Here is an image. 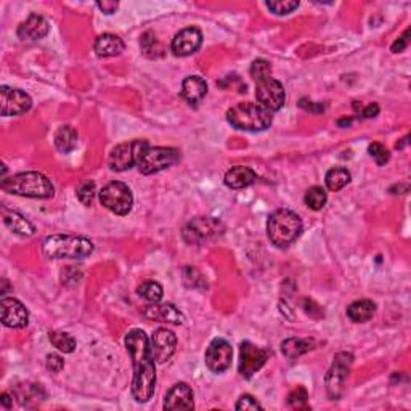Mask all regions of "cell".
<instances>
[{
	"label": "cell",
	"instance_id": "obj_1",
	"mask_svg": "<svg viewBox=\"0 0 411 411\" xmlns=\"http://www.w3.org/2000/svg\"><path fill=\"white\" fill-rule=\"evenodd\" d=\"M126 347L133 365L132 395L138 403H146L156 387V362L151 357L150 337L143 329H132L126 336Z\"/></svg>",
	"mask_w": 411,
	"mask_h": 411
},
{
	"label": "cell",
	"instance_id": "obj_2",
	"mask_svg": "<svg viewBox=\"0 0 411 411\" xmlns=\"http://www.w3.org/2000/svg\"><path fill=\"white\" fill-rule=\"evenodd\" d=\"M0 186L5 193L26 196V198L49 199L55 195V186L49 177L34 170L21 172V174L12 175L10 179H3Z\"/></svg>",
	"mask_w": 411,
	"mask_h": 411
},
{
	"label": "cell",
	"instance_id": "obj_3",
	"mask_svg": "<svg viewBox=\"0 0 411 411\" xmlns=\"http://www.w3.org/2000/svg\"><path fill=\"white\" fill-rule=\"evenodd\" d=\"M300 233H302V221L296 212L289 209H278L270 214L267 222V235L276 247L286 249L298 240Z\"/></svg>",
	"mask_w": 411,
	"mask_h": 411
},
{
	"label": "cell",
	"instance_id": "obj_4",
	"mask_svg": "<svg viewBox=\"0 0 411 411\" xmlns=\"http://www.w3.org/2000/svg\"><path fill=\"white\" fill-rule=\"evenodd\" d=\"M227 121L238 131L262 132L271 126L274 114L259 103H238L227 111Z\"/></svg>",
	"mask_w": 411,
	"mask_h": 411
},
{
	"label": "cell",
	"instance_id": "obj_5",
	"mask_svg": "<svg viewBox=\"0 0 411 411\" xmlns=\"http://www.w3.org/2000/svg\"><path fill=\"white\" fill-rule=\"evenodd\" d=\"M49 259H85L93 252V243L84 236L52 235L42 246Z\"/></svg>",
	"mask_w": 411,
	"mask_h": 411
},
{
	"label": "cell",
	"instance_id": "obj_6",
	"mask_svg": "<svg viewBox=\"0 0 411 411\" xmlns=\"http://www.w3.org/2000/svg\"><path fill=\"white\" fill-rule=\"evenodd\" d=\"M225 227L219 219L214 217H196L188 222L181 232L185 243L191 246H203L206 243L217 240L222 235Z\"/></svg>",
	"mask_w": 411,
	"mask_h": 411
},
{
	"label": "cell",
	"instance_id": "obj_7",
	"mask_svg": "<svg viewBox=\"0 0 411 411\" xmlns=\"http://www.w3.org/2000/svg\"><path fill=\"white\" fill-rule=\"evenodd\" d=\"M180 159V153L175 148L166 146H148L142 153L140 159L137 162L138 170L143 175H151L156 172L166 170L175 164Z\"/></svg>",
	"mask_w": 411,
	"mask_h": 411
},
{
	"label": "cell",
	"instance_id": "obj_8",
	"mask_svg": "<svg viewBox=\"0 0 411 411\" xmlns=\"http://www.w3.org/2000/svg\"><path fill=\"white\" fill-rule=\"evenodd\" d=\"M100 203H102L108 211H111L116 216H127L132 211L133 196L131 188L122 181H111L104 185L100 191Z\"/></svg>",
	"mask_w": 411,
	"mask_h": 411
},
{
	"label": "cell",
	"instance_id": "obj_9",
	"mask_svg": "<svg viewBox=\"0 0 411 411\" xmlns=\"http://www.w3.org/2000/svg\"><path fill=\"white\" fill-rule=\"evenodd\" d=\"M352 363L353 355L348 352H341L334 357L333 365L328 370L326 376H324V386H326L329 399H341V395L344 394V384H346Z\"/></svg>",
	"mask_w": 411,
	"mask_h": 411
},
{
	"label": "cell",
	"instance_id": "obj_10",
	"mask_svg": "<svg viewBox=\"0 0 411 411\" xmlns=\"http://www.w3.org/2000/svg\"><path fill=\"white\" fill-rule=\"evenodd\" d=\"M148 148V142L145 140H133L126 142L121 145L114 146L111 153H109L108 164L111 167V170L124 172L131 167L137 166L138 159H140L142 153Z\"/></svg>",
	"mask_w": 411,
	"mask_h": 411
},
{
	"label": "cell",
	"instance_id": "obj_11",
	"mask_svg": "<svg viewBox=\"0 0 411 411\" xmlns=\"http://www.w3.org/2000/svg\"><path fill=\"white\" fill-rule=\"evenodd\" d=\"M256 98L259 104L275 113L285 107L286 92L283 84L274 78L260 80L256 85Z\"/></svg>",
	"mask_w": 411,
	"mask_h": 411
},
{
	"label": "cell",
	"instance_id": "obj_12",
	"mask_svg": "<svg viewBox=\"0 0 411 411\" xmlns=\"http://www.w3.org/2000/svg\"><path fill=\"white\" fill-rule=\"evenodd\" d=\"M32 100L26 92L20 89H12L7 85L0 87V113L2 116H20L30 111Z\"/></svg>",
	"mask_w": 411,
	"mask_h": 411
},
{
	"label": "cell",
	"instance_id": "obj_13",
	"mask_svg": "<svg viewBox=\"0 0 411 411\" xmlns=\"http://www.w3.org/2000/svg\"><path fill=\"white\" fill-rule=\"evenodd\" d=\"M232 358H233V348L230 344L222 337L214 339V341L209 344L208 351H206V355H204L206 366H208L212 373H217V375L219 373L227 371L228 368L232 366Z\"/></svg>",
	"mask_w": 411,
	"mask_h": 411
},
{
	"label": "cell",
	"instance_id": "obj_14",
	"mask_svg": "<svg viewBox=\"0 0 411 411\" xmlns=\"http://www.w3.org/2000/svg\"><path fill=\"white\" fill-rule=\"evenodd\" d=\"M269 353L264 348L254 346L249 341L241 342L240 346V373L243 377L249 379L265 365Z\"/></svg>",
	"mask_w": 411,
	"mask_h": 411
},
{
	"label": "cell",
	"instance_id": "obj_15",
	"mask_svg": "<svg viewBox=\"0 0 411 411\" xmlns=\"http://www.w3.org/2000/svg\"><path fill=\"white\" fill-rule=\"evenodd\" d=\"M177 347V337L175 334L169 331L167 328H157L151 334L150 339V351L151 357L156 363H166L169 362L172 355L175 353Z\"/></svg>",
	"mask_w": 411,
	"mask_h": 411
},
{
	"label": "cell",
	"instance_id": "obj_16",
	"mask_svg": "<svg viewBox=\"0 0 411 411\" xmlns=\"http://www.w3.org/2000/svg\"><path fill=\"white\" fill-rule=\"evenodd\" d=\"M203 45V32L198 27L190 26L177 32L172 39L170 50L175 56H190L196 54Z\"/></svg>",
	"mask_w": 411,
	"mask_h": 411
},
{
	"label": "cell",
	"instance_id": "obj_17",
	"mask_svg": "<svg viewBox=\"0 0 411 411\" xmlns=\"http://www.w3.org/2000/svg\"><path fill=\"white\" fill-rule=\"evenodd\" d=\"M2 323L7 328H25L30 323V312L20 300L15 298H2L0 300Z\"/></svg>",
	"mask_w": 411,
	"mask_h": 411
},
{
	"label": "cell",
	"instance_id": "obj_18",
	"mask_svg": "<svg viewBox=\"0 0 411 411\" xmlns=\"http://www.w3.org/2000/svg\"><path fill=\"white\" fill-rule=\"evenodd\" d=\"M195 397L193 390L185 382H179L167 392L164 397V410L179 411V410H193Z\"/></svg>",
	"mask_w": 411,
	"mask_h": 411
},
{
	"label": "cell",
	"instance_id": "obj_19",
	"mask_svg": "<svg viewBox=\"0 0 411 411\" xmlns=\"http://www.w3.org/2000/svg\"><path fill=\"white\" fill-rule=\"evenodd\" d=\"M143 315H145L148 320H153V322L172 324H181L185 322L184 313L172 304H150L143 309Z\"/></svg>",
	"mask_w": 411,
	"mask_h": 411
},
{
	"label": "cell",
	"instance_id": "obj_20",
	"mask_svg": "<svg viewBox=\"0 0 411 411\" xmlns=\"http://www.w3.org/2000/svg\"><path fill=\"white\" fill-rule=\"evenodd\" d=\"M49 21H47L44 16L32 13V15L27 16V20L21 23L20 27H18V37L23 41H41L49 34Z\"/></svg>",
	"mask_w": 411,
	"mask_h": 411
},
{
	"label": "cell",
	"instance_id": "obj_21",
	"mask_svg": "<svg viewBox=\"0 0 411 411\" xmlns=\"http://www.w3.org/2000/svg\"><path fill=\"white\" fill-rule=\"evenodd\" d=\"M208 93V84L201 76H188L181 82V97L186 103L198 104Z\"/></svg>",
	"mask_w": 411,
	"mask_h": 411
},
{
	"label": "cell",
	"instance_id": "obj_22",
	"mask_svg": "<svg viewBox=\"0 0 411 411\" xmlns=\"http://www.w3.org/2000/svg\"><path fill=\"white\" fill-rule=\"evenodd\" d=\"M124 49H126V44L121 37L116 34H102L95 39L93 50L100 58H109V56H118L121 55Z\"/></svg>",
	"mask_w": 411,
	"mask_h": 411
},
{
	"label": "cell",
	"instance_id": "obj_23",
	"mask_svg": "<svg viewBox=\"0 0 411 411\" xmlns=\"http://www.w3.org/2000/svg\"><path fill=\"white\" fill-rule=\"evenodd\" d=\"M2 217H3V223H5V227L8 228V230L16 233V235L30 238L36 233L34 225H32V223L27 221L25 216H21L20 212L2 209Z\"/></svg>",
	"mask_w": 411,
	"mask_h": 411
},
{
	"label": "cell",
	"instance_id": "obj_24",
	"mask_svg": "<svg viewBox=\"0 0 411 411\" xmlns=\"http://www.w3.org/2000/svg\"><path fill=\"white\" fill-rule=\"evenodd\" d=\"M257 180V174L251 167H245V166H236L232 167L230 170L225 174V185L228 188L233 190H241L246 188L254 184Z\"/></svg>",
	"mask_w": 411,
	"mask_h": 411
},
{
	"label": "cell",
	"instance_id": "obj_25",
	"mask_svg": "<svg viewBox=\"0 0 411 411\" xmlns=\"http://www.w3.org/2000/svg\"><path fill=\"white\" fill-rule=\"evenodd\" d=\"M315 348L313 339H296L289 337L281 342V352L288 360H298L300 355L307 353L309 351Z\"/></svg>",
	"mask_w": 411,
	"mask_h": 411
},
{
	"label": "cell",
	"instance_id": "obj_26",
	"mask_svg": "<svg viewBox=\"0 0 411 411\" xmlns=\"http://www.w3.org/2000/svg\"><path fill=\"white\" fill-rule=\"evenodd\" d=\"M376 312V304L370 299L355 300L348 305L347 317L352 320L353 323H366L373 318V315Z\"/></svg>",
	"mask_w": 411,
	"mask_h": 411
},
{
	"label": "cell",
	"instance_id": "obj_27",
	"mask_svg": "<svg viewBox=\"0 0 411 411\" xmlns=\"http://www.w3.org/2000/svg\"><path fill=\"white\" fill-rule=\"evenodd\" d=\"M54 142H55L56 150H58L60 153H65V155H68V153L74 151L76 148H78L79 135H78V132H76L74 127L63 126L56 131Z\"/></svg>",
	"mask_w": 411,
	"mask_h": 411
},
{
	"label": "cell",
	"instance_id": "obj_28",
	"mask_svg": "<svg viewBox=\"0 0 411 411\" xmlns=\"http://www.w3.org/2000/svg\"><path fill=\"white\" fill-rule=\"evenodd\" d=\"M352 175L346 167H333L326 172V177H324V181H326L328 190L331 191H339L342 190L344 186L348 185Z\"/></svg>",
	"mask_w": 411,
	"mask_h": 411
},
{
	"label": "cell",
	"instance_id": "obj_29",
	"mask_svg": "<svg viewBox=\"0 0 411 411\" xmlns=\"http://www.w3.org/2000/svg\"><path fill=\"white\" fill-rule=\"evenodd\" d=\"M16 395L18 399H20V403L25 406H32V401L41 403V401L45 399V392L39 384L21 386L20 389L16 390Z\"/></svg>",
	"mask_w": 411,
	"mask_h": 411
},
{
	"label": "cell",
	"instance_id": "obj_30",
	"mask_svg": "<svg viewBox=\"0 0 411 411\" xmlns=\"http://www.w3.org/2000/svg\"><path fill=\"white\" fill-rule=\"evenodd\" d=\"M137 294L150 304H157L162 299V286L157 281H145L137 288Z\"/></svg>",
	"mask_w": 411,
	"mask_h": 411
},
{
	"label": "cell",
	"instance_id": "obj_31",
	"mask_svg": "<svg viewBox=\"0 0 411 411\" xmlns=\"http://www.w3.org/2000/svg\"><path fill=\"white\" fill-rule=\"evenodd\" d=\"M304 201L312 211H320V209L324 208V204H326L328 201L326 190H324L323 186H312V188H309L307 193H305Z\"/></svg>",
	"mask_w": 411,
	"mask_h": 411
},
{
	"label": "cell",
	"instance_id": "obj_32",
	"mask_svg": "<svg viewBox=\"0 0 411 411\" xmlns=\"http://www.w3.org/2000/svg\"><path fill=\"white\" fill-rule=\"evenodd\" d=\"M49 341L52 342V346L63 353H73L76 351V339L68 333L52 331L49 334Z\"/></svg>",
	"mask_w": 411,
	"mask_h": 411
},
{
	"label": "cell",
	"instance_id": "obj_33",
	"mask_svg": "<svg viewBox=\"0 0 411 411\" xmlns=\"http://www.w3.org/2000/svg\"><path fill=\"white\" fill-rule=\"evenodd\" d=\"M249 73H251V78L254 79L256 82H260V80L271 78V66L267 60L259 58V60L252 61Z\"/></svg>",
	"mask_w": 411,
	"mask_h": 411
},
{
	"label": "cell",
	"instance_id": "obj_34",
	"mask_svg": "<svg viewBox=\"0 0 411 411\" xmlns=\"http://www.w3.org/2000/svg\"><path fill=\"white\" fill-rule=\"evenodd\" d=\"M288 405L294 410H307L309 406V394L304 387H296L288 395Z\"/></svg>",
	"mask_w": 411,
	"mask_h": 411
},
{
	"label": "cell",
	"instance_id": "obj_35",
	"mask_svg": "<svg viewBox=\"0 0 411 411\" xmlns=\"http://www.w3.org/2000/svg\"><path fill=\"white\" fill-rule=\"evenodd\" d=\"M95 193H97V186H95L93 180L82 181V184L78 186V191H76V195H78V199L84 206H90L93 203Z\"/></svg>",
	"mask_w": 411,
	"mask_h": 411
},
{
	"label": "cell",
	"instance_id": "obj_36",
	"mask_svg": "<svg viewBox=\"0 0 411 411\" xmlns=\"http://www.w3.org/2000/svg\"><path fill=\"white\" fill-rule=\"evenodd\" d=\"M299 7V2L294 0H275V2H267V8L270 12H274L275 15H289L296 8Z\"/></svg>",
	"mask_w": 411,
	"mask_h": 411
},
{
	"label": "cell",
	"instance_id": "obj_37",
	"mask_svg": "<svg viewBox=\"0 0 411 411\" xmlns=\"http://www.w3.org/2000/svg\"><path fill=\"white\" fill-rule=\"evenodd\" d=\"M368 151H370V155L373 159H375L379 166H384L387 161L390 159V151L387 150V148L382 145V143H371L370 146H368Z\"/></svg>",
	"mask_w": 411,
	"mask_h": 411
},
{
	"label": "cell",
	"instance_id": "obj_38",
	"mask_svg": "<svg viewBox=\"0 0 411 411\" xmlns=\"http://www.w3.org/2000/svg\"><path fill=\"white\" fill-rule=\"evenodd\" d=\"M142 49H143V54L150 56V58L156 56V52H161L159 44H157L156 37L153 36L151 32H146V34L142 37Z\"/></svg>",
	"mask_w": 411,
	"mask_h": 411
},
{
	"label": "cell",
	"instance_id": "obj_39",
	"mask_svg": "<svg viewBox=\"0 0 411 411\" xmlns=\"http://www.w3.org/2000/svg\"><path fill=\"white\" fill-rule=\"evenodd\" d=\"M235 408H236V410H240V411L262 410V405L259 403V401H257V400L254 399V397L249 395V394H246V395H241V397H240V400L236 401Z\"/></svg>",
	"mask_w": 411,
	"mask_h": 411
},
{
	"label": "cell",
	"instance_id": "obj_40",
	"mask_svg": "<svg viewBox=\"0 0 411 411\" xmlns=\"http://www.w3.org/2000/svg\"><path fill=\"white\" fill-rule=\"evenodd\" d=\"M353 109H355V111L358 114H360V116L363 119L376 118L377 114H379V107H377V103H370V104H368V107L363 108L362 104H360V107H358V103L355 102V103H353Z\"/></svg>",
	"mask_w": 411,
	"mask_h": 411
},
{
	"label": "cell",
	"instance_id": "obj_41",
	"mask_svg": "<svg viewBox=\"0 0 411 411\" xmlns=\"http://www.w3.org/2000/svg\"><path fill=\"white\" fill-rule=\"evenodd\" d=\"M63 368H65V362L61 360V357L55 355V353H52V355L47 357V370L52 373H60Z\"/></svg>",
	"mask_w": 411,
	"mask_h": 411
},
{
	"label": "cell",
	"instance_id": "obj_42",
	"mask_svg": "<svg viewBox=\"0 0 411 411\" xmlns=\"http://www.w3.org/2000/svg\"><path fill=\"white\" fill-rule=\"evenodd\" d=\"M408 34H410V30H406L403 32V36L399 37V39L392 44V52H394V54H400V52H403L406 49V45H408Z\"/></svg>",
	"mask_w": 411,
	"mask_h": 411
},
{
	"label": "cell",
	"instance_id": "obj_43",
	"mask_svg": "<svg viewBox=\"0 0 411 411\" xmlns=\"http://www.w3.org/2000/svg\"><path fill=\"white\" fill-rule=\"evenodd\" d=\"M97 7L104 13V15H113V13L118 10L119 3L118 2H108V0H104V2H98Z\"/></svg>",
	"mask_w": 411,
	"mask_h": 411
},
{
	"label": "cell",
	"instance_id": "obj_44",
	"mask_svg": "<svg viewBox=\"0 0 411 411\" xmlns=\"http://www.w3.org/2000/svg\"><path fill=\"white\" fill-rule=\"evenodd\" d=\"M0 401H2V406H3V408H10L13 399L10 397V394H8V392H3V394H2V399H0Z\"/></svg>",
	"mask_w": 411,
	"mask_h": 411
},
{
	"label": "cell",
	"instance_id": "obj_45",
	"mask_svg": "<svg viewBox=\"0 0 411 411\" xmlns=\"http://www.w3.org/2000/svg\"><path fill=\"white\" fill-rule=\"evenodd\" d=\"M351 122H352L351 119H342V121H339L337 124L339 126H351Z\"/></svg>",
	"mask_w": 411,
	"mask_h": 411
}]
</instances>
